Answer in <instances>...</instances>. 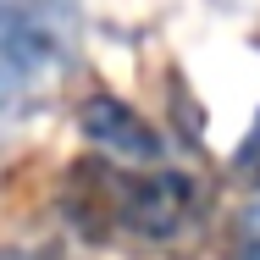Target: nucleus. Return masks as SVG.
I'll use <instances>...</instances> for the list:
<instances>
[{"instance_id":"obj_5","label":"nucleus","mask_w":260,"mask_h":260,"mask_svg":"<svg viewBox=\"0 0 260 260\" xmlns=\"http://www.w3.org/2000/svg\"><path fill=\"white\" fill-rule=\"evenodd\" d=\"M227 260H260V205H249L233 221V238H227Z\"/></svg>"},{"instance_id":"obj_1","label":"nucleus","mask_w":260,"mask_h":260,"mask_svg":"<svg viewBox=\"0 0 260 260\" xmlns=\"http://www.w3.org/2000/svg\"><path fill=\"white\" fill-rule=\"evenodd\" d=\"M61 216L89 244H144L172 249L188 244L210 216V194L200 177L172 166H127L111 155H83L61 177Z\"/></svg>"},{"instance_id":"obj_4","label":"nucleus","mask_w":260,"mask_h":260,"mask_svg":"<svg viewBox=\"0 0 260 260\" xmlns=\"http://www.w3.org/2000/svg\"><path fill=\"white\" fill-rule=\"evenodd\" d=\"M233 177L260 194V111H255V122H249V133H244V144L233 150Z\"/></svg>"},{"instance_id":"obj_3","label":"nucleus","mask_w":260,"mask_h":260,"mask_svg":"<svg viewBox=\"0 0 260 260\" xmlns=\"http://www.w3.org/2000/svg\"><path fill=\"white\" fill-rule=\"evenodd\" d=\"M78 133L111 160H127V166H155L166 155V139L155 133L150 116H139V105L116 100V94H89L78 105Z\"/></svg>"},{"instance_id":"obj_2","label":"nucleus","mask_w":260,"mask_h":260,"mask_svg":"<svg viewBox=\"0 0 260 260\" xmlns=\"http://www.w3.org/2000/svg\"><path fill=\"white\" fill-rule=\"evenodd\" d=\"M83 39V0H0V122L55 100Z\"/></svg>"},{"instance_id":"obj_6","label":"nucleus","mask_w":260,"mask_h":260,"mask_svg":"<svg viewBox=\"0 0 260 260\" xmlns=\"http://www.w3.org/2000/svg\"><path fill=\"white\" fill-rule=\"evenodd\" d=\"M0 260H45V255H34V249H0Z\"/></svg>"}]
</instances>
